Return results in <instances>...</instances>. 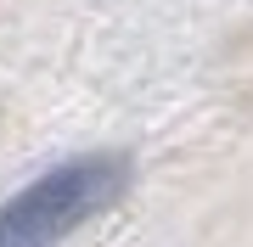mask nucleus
<instances>
[{"mask_svg": "<svg viewBox=\"0 0 253 247\" xmlns=\"http://www.w3.org/2000/svg\"><path fill=\"white\" fill-rule=\"evenodd\" d=\"M129 185V157L90 152L73 163L40 174L0 208V247H56L68 230H79L90 213L113 208Z\"/></svg>", "mask_w": 253, "mask_h": 247, "instance_id": "nucleus-1", "label": "nucleus"}]
</instances>
